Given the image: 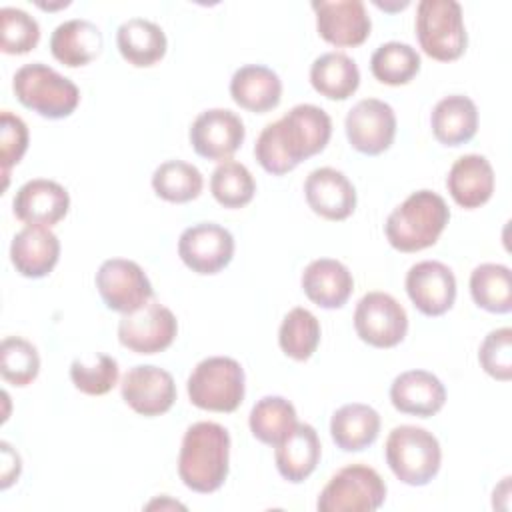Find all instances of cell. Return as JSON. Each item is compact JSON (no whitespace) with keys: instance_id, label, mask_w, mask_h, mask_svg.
I'll return each mask as SVG.
<instances>
[{"instance_id":"1","label":"cell","mask_w":512,"mask_h":512,"mask_svg":"<svg viewBox=\"0 0 512 512\" xmlns=\"http://www.w3.org/2000/svg\"><path fill=\"white\" fill-rule=\"evenodd\" d=\"M332 136V120L314 104H296L280 120L270 122L258 134L254 156L274 176L294 170L302 160L322 152Z\"/></svg>"},{"instance_id":"2","label":"cell","mask_w":512,"mask_h":512,"mask_svg":"<svg viewBox=\"0 0 512 512\" xmlns=\"http://www.w3.org/2000/svg\"><path fill=\"white\" fill-rule=\"evenodd\" d=\"M228 462L230 434L222 424L196 422L186 428L178 454V474L186 488L216 492L228 476Z\"/></svg>"},{"instance_id":"3","label":"cell","mask_w":512,"mask_h":512,"mask_svg":"<svg viewBox=\"0 0 512 512\" xmlns=\"http://www.w3.org/2000/svg\"><path fill=\"white\" fill-rule=\"evenodd\" d=\"M450 220L444 198L432 190L412 192L396 206L384 224V234L392 248L400 252H418L438 242Z\"/></svg>"},{"instance_id":"4","label":"cell","mask_w":512,"mask_h":512,"mask_svg":"<svg viewBox=\"0 0 512 512\" xmlns=\"http://www.w3.org/2000/svg\"><path fill=\"white\" fill-rule=\"evenodd\" d=\"M12 90L22 106L48 120L70 116L80 102L78 86L42 62L18 68L12 78Z\"/></svg>"},{"instance_id":"5","label":"cell","mask_w":512,"mask_h":512,"mask_svg":"<svg viewBox=\"0 0 512 512\" xmlns=\"http://www.w3.org/2000/svg\"><path fill=\"white\" fill-rule=\"evenodd\" d=\"M386 464L408 486L428 484L440 470L442 450L438 438L426 428L402 424L390 430L384 444Z\"/></svg>"},{"instance_id":"6","label":"cell","mask_w":512,"mask_h":512,"mask_svg":"<svg viewBox=\"0 0 512 512\" xmlns=\"http://www.w3.org/2000/svg\"><path fill=\"white\" fill-rule=\"evenodd\" d=\"M188 398L196 408L234 412L244 400V368L230 356L200 360L186 382Z\"/></svg>"},{"instance_id":"7","label":"cell","mask_w":512,"mask_h":512,"mask_svg":"<svg viewBox=\"0 0 512 512\" xmlns=\"http://www.w3.org/2000/svg\"><path fill=\"white\" fill-rule=\"evenodd\" d=\"M418 44L434 60H458L468 44L462 6L456 0H422L416 6Z\"/></svg>"},{"instance_id":"8","label":"cell","mask_w":512,"mask_h":512,"mask_svg":"<svg viewBox=\"0 0 512 512\" xmlns=\"http://www.w3.org/2000/svg\"><path fill=\"white\" fill-rule=\"evenodd\" d=\"M386 500V482L366 464L340 468L322 488L316 508L320 512H374Z\"/></svg>"},{"instance_id":"9","label":"cell","mask_w":512,"mask_h":512,"mask_svg":"<svg viewBox=\"0 0 512 512\" xmlns=\"http://www.w3.org/2000/svg\"><path fill=\"white\" fill-rule=\"evenodd\" d=\"M354 328L362 342L374 348H392L408 332V314L394 296L368 292L356 304Z\"/></svg>"},{"instance_id":"10","label":"cell","mask_w":512,"mask_h":512,"mask_svg":"<svg viewBox=\"0 0 512 512\" xmlns=\"http://www.w3.org/2000/svg\"><path fill=\"white\" fill-rule=\"evenodd\" d=\"M94 280L106 308L120 314H132L154 298L148 276L134 260H104Z\"/></svg>"},{"instance_id":"11","label":"cell","mask_w":512,"mask_h":512,"mask_svg":"<svg viewBox=\"0 0 512 512\" xmlns=\"http://www.w3.org/2000/svg\"><path fill=\"white\" fill-rule=\"evenodd\" d=\"M178 334V320L170 308L156 302H146L140 310L124 314L118 322V340L124 348L136 354H156L166 350Z\"/></svg>"},{"instance_id":"12","label":"cell","mask_w":512,"mask_h":512,"mask_svg":"<svg viewBox=\"0 0 512 512\" xmlns=\"http://www.w3.org/2000/svg\"><path fill=\"white\" fill-rule=\"evenodd\" d=\"M344 128L354 150L366 156H378L394 142L396 114L384 100L364 98L348 110Z\"/></svg>"},{"instance_id":"13","label":"cell","mask_w":512,"mask_h":512,"mask_svg":"<svg viewBox=\"0 0 512 512\" xmlns=\"http://www.w3.org/2000/svg\"><path fill=\"white\" fill-rule=\"evenodd\" d=\"M178 256L196 274H216L234 256V236L214 222L188 226L178 238Z\"/></svg>"},{"instance_id":"14","label":"cell","mask_w":512,"mask_h":512,"mask_svg":"<svg viewBox=\"0 0 512 512\" xmlns=\"http://www.w3.org/2000/svg\"><path fill=\"white\" fill-rule=\"evenodd\" d=\"M246 136L244 122L228 108H210L196 116L190 126V144L206 160H230Z\"/></svg>"},{"instance_id":"15","label":"cell","mask_w":512,"mask_h":512,"mask_svg":"<svg viewBox=\"0 0 512 512\" xmlns=\"http://www.w3.org/2000/svg\"><path fill=\"white\" fill-rule=\"evenodd\" d=\"M122 400L140 416H160L168 412L176 400V384L168 370L154 364H138L130 368L120 384Z\"/></svg>"},{"instance_id":"16","label":"cell","mask_w":512,"mask_h":512,"mask_svg":"<svg viewBox=\"0 0 512 512\" xmlns=\"http://www.w3.org/2000/svg\"><path fill=\"white\" fill-rule=\"evenodd\" d=\"M312 10L320 38L332 46H360L370 36L372 22L362 0H316Z\"/></svg>"},{"instance_id":"17","label":"cell","mask_w":512,"mask_h":512,"mask_svg":"<svg viewBox=\"0 0 512 512\" xmlns=\"http://www.w3.org/2000/svg\"><path fill=\"white\" fill-rule=\"evenodd\" d=\"M406 292L424 316H442L454 306L456 276L438 260H422L406 274Z\"/></svg>"},{"instance_id":"18","label":"cell","mask_w":512,"mask_h":512,"mask_svg":"<svg viewBox=\"0 0 512 512\" xmlns=\"http://www.w3.org/2000/svg\"><path fill=\"white\" fill-rule=\"evenodd\" d=\"M70 208L68 190L48 178H34L24 182L12 200L14 216L26 226H54Z\"/></svg>"},{"instance_id":"19","label":"cell","mask_w":512,"mask_h":512,"mask_svg":"<svg viewBox=\"0 0 512 512\" xmlns=\"http://www.w3.org/2000/svg\"><path fill=\"white\" fill-rule=\"evenodd\" d=\"M304 196L314 214L326 220H346L356 208V190L344 172L322 166L312 170L304 182Z\"/></svg>"},{"instance_id":"20","label":"cell","mask_w":512,"mask_h":512,"mask_svg":"<svg viewBox=\"0 0 512 512\" xmlns=\"http://www.w3.org/2000/svg\"><path fill=\"white\" fill-rule=\"evenodd\" d=\"M390 402L402 414L428 418L442 410L446 388L440 378L428 370H408L394 378Z\"/></svg>"},{"instance_id":"21","label":"cell","mask_w":512,"mask_h":512,"mask_svg":"<svg viewBox=\"0 0 512 512\" xmlns=\"http://www.w3.org/2000/svg\"><path fill=\"white\" fill-rule=\"evenodd\" d=\"M60 258V240L46 226L22 228L10 244V262L26 278H44Z\"/></svg>"},{"instance_id":"22","label":"cell","mask_w":512,"mask_h":512,"mask_svg":"<svg viewBox=\"0 0 512 512\" xmlns=\"http://www.w3.org/2000/svg\"><path fill=\"white\" fill-rule=\"evenodd\" d=\"M300 282L308 300L326 310L342 308L354 290L352 272L334 258L312 260Z\"/></svg>"},{"instance_id":"23","label":"cell","mask_w":512,"mask_h":512,"mask_svg":"<svg viewBox=\"0 0 512 512\" xmlns=\"http://www.w3.org/2000/svg\"><path fill=\"white\" fill-rule=\"evenodd\" d=\"M446 188L458 206L466 210L480 208L494 192L492 164L480 154L460 156L446 176Z\"/></svg>"},{"instance_id":"24","label":"cell","mask_w":512,"mask_h":512,"mask_svg":"<svg viewBox=\"0 0 512 512\" xmlns=\"http://www.w3.org/2000/svg\"><path fill=\"white\" fill-rule=\"evenodd\" d=\"M104 38L100 28L86 18H72L58 24L50 36L52 56L68 68L90 64L100 56Z\"/></svg>"},{"instance_id":"25","label":"cell","mask_w":512,"mask_h":512,"mask_svg":"<svg viewBox=\"0 0 512 512\" xmlns=\"http://www.w3.org/2000/svg\"><path fill=\"white\" fill-rule=\"evenodd\" d=\"M230 96L240 108L262 114L280 104L282 80L268 66L246 64L232 74Z\"/></svg>"},{"instance_id":"26","label":"cell","mask_w":512,"mask_h":512,"mask_svg":"<svg viewBox=\"0 0 512 512\" xmlns=\"http://www.w3.org/2000/svg\"><path fill=\"white\" fill-rule=\"evenodd\" d=\"M322 446L314 426L298 422L292 432L276 446V468L292 484L304 482L318 466Z\"/></svg>"},{"instance_id":"27","label":"cell","mask_w":512,"mask_h":512,"mask_svg":"<svg viewBox=\"0 0 512 512\" xmlns=\"http://www.w3.org/2000/svg\"><path fill=\"white\" fill-rule=\"evenodd\" d=\"M430 126L440 144L462 146L476 136L478 108L464 94L444 96L432 110Z\"/></svg>"},{"instance_id":"28","label":"cell","mask_w":512,"mask_h":512,"mask_svg":"<svg viewBox=\"0 0 512 512\" xmlns=\"http://www.w3.org/2000/svg\"><path fill=\"white\" fill-rule=\"evenodd\" d=\"M116 44L128 64L148 68L164 58L168 40L156 22L146 18H130L118 26Z\"/></svg>"},{"instance_id":"29","label":"cell","mask_w":512,"mask_h":512,"mask_svg":"<svg viewBox=\"0 0 512 512\" xmlns=\"http://www.w3.org/2000/svg\"><path fill=\"white\" fill-rule=\"evenodd\" d=\"M380 432V414L360 402L340 406L330 420V436L344 452H360L376 442Z\"/></svg>"},{"instance_id":"30","label":"cell","mask_w":512,"mask_h":512,"mask_svg":"<svg viewBox=\"0 0 512 512\" xmlns=\"http://www.w3.org/2000/svg\"><path fill=\"white\" fill-rule=\"evenodd\" d=\"M310 84L328 100H346L360 86V70L344 52H326L312 62Z\"/></svg>"},{"instance_id":"31","label":"cell","mask_w":512,"mask_h":512,"mask_svg":"<svg viewBox=\"0 0 512 512\" xmlns=\"http://www.w3.org/2000/svg\"><path fill=\"white\" fill-rule=\"evenodd\" d=\"M470 294L478 308L492 314L512 310V274L504 264L484 262L470 274Z\"/></svg>"},{"instance_id":"32","label":"cell","mask_w":512,"mask_h":512,"mask_svg":"<svg viewBox=\"0 0 512 512\" xmlns=\"http://www.w3.org/2000/svg\"><path fill=\"white\" fill-rule=\"evenodd\" d=\"M298 424L296 408L284 396H264L260 398L248 418L250 432L256 440L268 446H278Z\"/></svg>"},{"instance_id":"33","label":"cell","mask_w":512,"mask_h":512,"mask_svg":"<svg viewBox=\"0 0 512 512\" xmlns=\"http://www.w3.org/2000/svg\"><path fill=\"white\" fill-rule=\"evenodd\" d=\"M202 186V172L184 160H166L152 174V188L156 196L174 204H184L198 198Z\"/></svg>"},{"instance_id":"34","label":"cell","mask_w":512,"mask_h":512,"mask_svg":"<svg viewBox=\"0 0 512 512\" xmlns=\"http://www.w3.org/2000/svg\"><path fill=\"white\" fill-rule=\"evenodd\" d=\"M370 70L374 78L388 86L408 84L420 70V54L406 42H386L380 44L372 58Z\"/></svg>"},{"instance_id":"35","label":"cell","mask_w":512,"mask_h":512,"mask_svg":"<svg viewBox=\"0 0 512 512\" xmlns=\"http://www.w3.org/2000/svg\"><path fill=\"white\" fill-rule=\"evenodd\" d=\"M278 344L282 352L298 362L308 360L320 344V322L306 308H292L278 330Z\"/></svg>"},{"instance_id":"36","label":"cell","mask_w":512,"mask_h":512,"mask_svg":"<svg viewBox=\"0 0 512 512\" xmlns=\"http://www.w3.org/2000/svg\"><path fill=\"white\" fill-rule=\"evenodd\" d=\"M210 192L214 200L224 208H242L256 194V182L252 172L236 162L224 160L210 176Z\"/></svg>"},{"instance_id":"37","label":"cell","mask_w":512,"mask_h":512,"mask_svg":"<svg viewBox=\"0 0 512 512\" xmlns=\"http://www.w3.org/2000/svg\"><path fill=\"white\" fill-rule=\"evenodd\" d=\"M40 372V356L32 342L20 336H8L0 346V374L8 384L28 386Z\"/></svg>"},{"instance_id":"38","label":"cell","mask_w":512,"mask_h":512,"mask_svg":"<svg viewBox=\"0 0 512 512\" xmlns=\"http://www.w3.org/2000/svg\"><path fill=\"white\" fill-rule=\"evenodd\" d=\"M40 26L34 16L20 8H0V50L4 54H26L38 46Z\"/></svg>"},{"instance_id":"39","label":"cell","mask_w":512,"mask_h":512,"mask_svg":"<svg viewBox=\"0 0 512 512\" xmlns=\"http://www.w3.org/2000/svg\"><path fill=\"white\" fill-rule=\"evenodd\" d=\"M118 362L108 354H96L94 362L88 364L80 358L70 364V380L72 384L88 396L108 394L118 384Z\"/></svg>"},{"instance_id":"40","label":"cell","mask_w":512,"mask_h":512,"mask_svg":"<svg viewBox=\"0 0 512 512\" xmlns=\"http://www.w3.org/2000/svg\"><path fill=\"white\" fill-rule=\"evenodd\" d=\"M478 362L488 376L508 382L512 378V328L504 326L488 332L480 344Z\"/></svg>"},{"instance_id":"41","label":"cell","mask_w":512,"mask_h":512,"mask_svg":"<svg viewBox=\"0 0 512 512\" xmlns=\"http://www.w3.org/2000/svg\"><path fill=\"white\" fill-rule=\"evenodd\" d=\"M0 126V160L2 174L8 184L10 168L16 166L28 150V126L20 116L12 114L10 110L2 112Z\"/></svg>"}]
</instances>
